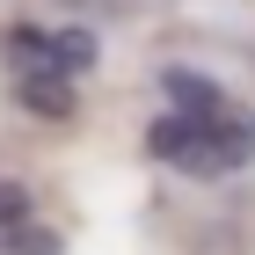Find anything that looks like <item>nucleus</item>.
Returning <instances> with one entry per match:
<instances>
[{"label": "nucleus", "instance_id": "nucleus-1", "mask_svg": "<svg viewBox=\"0 0 255 255\" xmlns=\"http://www.w3.org/2000/svg\"><path fill=\"white\" fill-rule=\"evenodd\" d=\"M146 160L153 168H175L190 182H219V175H241L255 160V110L234 95L204 102V110H160L146 124Z\"/></svg>", "mask_w": 255, "mask_h": 255}, {"label": "nucleus", "instance_id": "nucleus-2", "mask_svg": "<svg viewBox=\"0 0 255 255\" xmlns=\"http://www.w3.org/2000/svg\"><path fill=\"white\" fill-rule=\"evenodd\" d=\"M0 59H7V73H22V66H44V73H66V80H80V73H95V59H102V37L95 29H44V22H7L0 29Z\"/></svg>", "mask_w": 255, "mask_h": 255}, {"label": "nucleus", "instance_id": "nucleus-3", "mask_svg": "<svg viewBox=\"0 0 255 255\" xmlns=\"http://www.w3.org/2000/svg\"><path fill=\"white\" fill-rule=\"evenodd\" d=\"M15 80V102L29 110V117H44V124H66L80 110V80H66V73H44V66H22V73H7Z\"/></svg>", "mask_w": 255, "mask_h": 255}, {"label": "nucleus", "instance_id": "nucleus-4", "mask_svg": "<svg viewBox=\"0 0 255 255\" xmlns=\"http://www.w3.org/2000/svg\"><path fill=\"white\" fill-rule=\"evenodd\" d=\"M29 219H37V197H29V182L0 175V241L15 234V226H29Z\"/></svg>", "mask_w": 255, "mask_h": 255}]
</instances>
